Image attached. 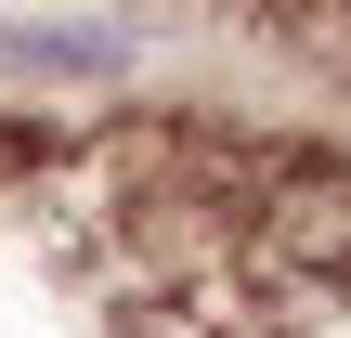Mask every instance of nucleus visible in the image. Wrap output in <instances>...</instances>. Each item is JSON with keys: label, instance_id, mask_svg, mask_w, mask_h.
Instances as JSON below:
<instances>
[{"label": "nucleus", "instance_id": "obj_1", "mask_svg": "<svg viewBox=\"0 0 351 338\" xmlns=\"http://www.w3.org/2000/svg\"><path fill=\"white\" fill-rule=\"evenodd\" d=\"M117 39L104 26H0V78H104Z\"/></svg>", "mask_w": 351, "mask_h": 338}]
</instances>
